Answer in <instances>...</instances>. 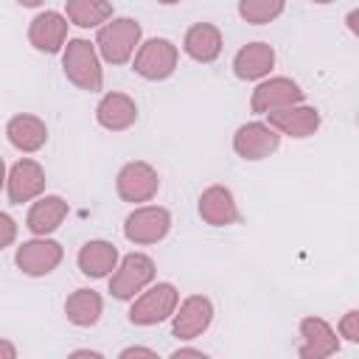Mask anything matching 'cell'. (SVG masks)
<instances>
[{
	"mask_svg": "<svg viewBox=\"0 0 359 359\" xmlns=\"http://www.w3.org/2000/svg\"><path fill=\"white\" fill-rule=\"evenodd\" d=\"M140 22L132 17H109L104 25H98L95 48L109 65H126L137 45H140Z\"/></svg>",
	"mask_w": 359,
	"mask_h": 359,
	"instance_id": "obj_1",
	"label": "cell"
},
{
	"mask_svg": "<svg viewBox=\"0 0 359 359\" xmlns=\"http://www.w3.org/2000/svg\"><path fill=\"white\" fill-rule=\"evenodd\" d=\"M62 67H65L67 81L76 84L79 90L98 93L104 87V73H101V62H98L95 45H90L87 39H67L65 42Z\"/></svg>",
	"mask_w": 359,
	"mask_h": 359,
	"instance_id": "obj_2",
	"label": "cell"
},
{
	"mask_svg": "<svg viewBox=\"0 0 359 359\" xmlns=\"http://www.w3.org/2000/svg\"><path fill=\"white\" fill-rule=\"evenodd\" d=\"M154 261L146 252H129L118 261L109 278V294L115 300H132L154 280Z\"/></svg>",
	"mask_w": 359,
	"mask_h": 359,
	"instance_id": "obj_3",
	"label": "cell"
},
{
	"mask_svg": "<svg viewBox=\"0 0 359 359\" xmlns=\"http://www.w3.org/2000/svg\"><path fill=\"white\" fill-rule=\"evenodd\" d=\"M177 62H180L177 45L165 36H154V39H146L143 45H137L132 70L137 76H143L146 81H163L177 70Z\"/></svg>",
	"mask_w": 359,
	"mask_h": 359,
	"instance_id": "obj_4",
	"label": "cell"
},
{
	"mask_svg": "<svg viewBox=\"0 0 359 359\" xmlns=\"http://www.w3.org/2000/svg\"><path fill=\"white\" fill-rule=\"evenodd\" d=\"M180 303V292L174 283H149L146 292L132 303L129 323L132 325H157L174 314Z\"/></svg>",
	"mask_w": 359,
	"mask_h": 359,
	"instance_id": "obj_5",
	"label": "cell"
},
{
	"mask_svg": "<svg viewBox=\"0 0 359 359\" xmlns=\"http://www.w3.org/2000/svg\"><path fill=\"white\" fill-rule=\"evenodd\" d=\"M171 230V213L160 205H143L135 208L123 222V236L132 244H157Z\"/></svg>",
	"mask_w": 359,
	"mask_h": 359,
	"instance_id": "obj_6",
	"label": "cell"
},
{
	"mask_svg": "<svg viewBox=\"0 0 359 359\" xmlns=\"http://www.w3.org/2000/svg\"><path fill=\"white\" fill-rule=\"evenodd\" d=\"M62 258H65V250L59 241H53L48 236H36L17 247L14 264L20 266V272H25L31 278H42V275H50L62 264Z\"/></svg>",
	"mask_w": 359,
	"mask_h": 359,
	"instance_id": "obj_7",
	"label": "cell"
},
{
	"mask_svg": "<svg viewBox=\"0 0 359 359\" xmlns=\"http://www.w3.org/2000/svg\"><path fill=\"white\" fill-rule=\"evenodd\" d=\"M171 317V334L177 339H196L213 323V303L205 294H191L182 303H177Z\"/></svg>",
	"mask_w": 359,
	"mask_h": 359,
	"instance_id": "obj_8",
	"label": "cell"
},
{
	"mask_svg": "<svg viewBox=\"0 0 359 359\" xmlns=\"http://www.w3.org/2000/svg\"><path fill=\"white\" fill-rule=\"evenodd\" d=\"M157 188H160V177H157V171H154L149 163H143V160L126 163V165L118 171V180H115L118 196H121L123 202H132V205H135V202H149V199H154Z\"/></svg>",
	"mask_w": 359,
	"mask_h": 359,
	"instance_id": "obj_9",
	"label": "cell"
},
{
	"mask_svg": "<svg viewBox=\"0 0 359 359\" xmlns=\"http://www.w3.org/2000/svg\"><path fill=\"white\" fill-rule=\"evenodd\" d=\"M300 101H303L300 84L292 81V79H286V76H275V79L261 81L252 90L250 107H252V112L266 115L272 109H283V107H292V104H300Z\"/></svg>",
	"mask_w": 359,
	"mask_h": 359,
	"instance_id": "obj_10",
	"label": "cell"
},
{
	"mask_svg": "<svg viewBox=\"0 0 359 359\" xmlns=\"http://www.w3.org/2000/svg\"><path fill=\"white\" fill-rule=\"evenodd\" d=\"M278 146H280V135H278L269 123H261V121L244 123V126H238L236 135H233V151H236L241 160H264V157H269Z\"/></svg>",
	"mask_w": 359,
	"mask_h": 359,
	"instance_id": "obj_11",
	"label": "cell"
},
{
	"mask_svg": "<svg viewBox=\"0 0 359 359\" xmlns=\"http://www.w3.org/2000/svg\"><path fill=\"white\" fill-rule=\"evenodd\" d=\"M6 191H8V199L14 205L36 199L45 191V168L31 157L17 160L6 177Z\"/></svg>",
	"mask_w": 359,
	"mask_h": 359,
	"instance_id": "obj_12",
	"label": "cell"
},
{
	"mask_svg": "<svg viewBox=\"0 0 359 359\" xmlns=\"http://www.w3.org/2000/svg\"><path fill=\"white\" fill-rule=\"evenodd\" d=\"M339 351L337 331L323 317H303L300 320V359H325Z\"/></svg>",
	"mask_w": 359,
	"mask_h": 359,
	"instance_id": "obj_13",
	"label": "cell"
},
{
	"mask_svg": "<svg viewBox=\"0 0 359 359\" xmlns=\"http://www.w3.org/2000/svg\"><path fill=\"white\" fill-rule=\"evenodd\" d=\"M266 118L278 135H289V137H311L320 129V112L314 107H306L303 101L283 109H272L266 112Z\"/></svg>",
	"mask_w": 359,
	"mask_h": 359,
	"instance_id": "obj_14",
	"label": "cell"
},
{
	"mask_svg": "<svg viewBox=\"0 0 359 359\" xmlns=\"http://www.w3.org/2000/svg\"><path fill=\"white\" fill-rule=\"evenodd\" d=\"M67 17L59 11H42L28 25V42L39 53H56L67 42Z\"/></svg>",
	"mask_w": 359,
	"mask_h": 359,
	"instance_id": "obj_15",
	"label": "cell"
},
{
	"mask_svg": "<svg viewBox=\"0 0 359 359\" xmlns=\"http://www.w3.org/2000/svg\"><path fill=\"white\" fill-rule=\"evenodd\" d=\"M199 216L210 227H227L238 222V208L233 199V191L224 185H210L199 196Z\"/></svg>",
	"mask_w": 359,
	"mask_h": 359,
	"instance_id": "obj_16",
	"label": "cell"
},
{
	"mask_svg": "<svg viewBox=\"0 0 359 359\" xmlns=\"http://www.w3.org/2000/svg\"><path fill=\"white\" fill-rule=\"evenodd\" d=\"M6 137L8 143L17 149V151H25V154H34L45 146L48 140V126L42 118L36 115H28V112H20L14 115L8 123H6Z\"/></svg>",
	"mask_w": 359,
	"mask_h": 359,
	"instance_id": "obj_17",
	"label": "cell"
},
{
	"mask_svg": "<svg viewBox=\"0 0 359 359\" xmlns=\"http://www.w3.org/2000/svg\"><path fill=\"white\" fill-rule=\"evenodd\" d=\"M182 50H185L194 62L210 65V62H216L219 53H222V31H219L213 22H194V25L185 31Z\"/></svg>",
	"mask_w": 359,
	"mask_h": 359,
	"instance_id": "obj_18",
	"label": "cell"
},
{
	"mask_svg": "<svg viewBox=\"0 0 359 359\" xmlns=\"http://www.w3.org/2000/svg\"><path fill=\"white\" fill-rule=\"evenodd\" d=\"M95 121L109 132H123L137 121V104L126 93H107L95 107Z\"/></svg>",
	"mask_w": 359,
	"mask_h": 359,
	"instance_id": "obj_19",
	"label": "cell"
},
{
	"mask_svg": "<svg viewBox=\"0 0 359 359\" xmlns=\"http://www.w3.org/2000/svg\"><path fill=\"white\" fill-rule=\"evenodd\" d=\"M275 67V50L266 42H250L244 45L233 59V73L241 81H258Z\"/></svg>",
	"mask_w": 359,
	"mask_h": 359,
	"instance_id": "obj_20",
	"label": "cell"
},
{
	"mask_svg": "<svg viewBox=\"0 0 359 359\" xmlns=\"http://www.w3.org/2000/svg\"><path fill=\"white\" fill-rule=\"evenodd\" d=\"M67 216V202L62 196H36V202L31 205L28 216H25V227L34 236H50L53 230H59V224Z\"/></svg>",
	"mask_w": 359,
	"mask_h": 359,
	"instance_id": "obj_21",
	"label": "cell"
},
{
	"mask_svg": "<svg viewBox=\"0 0 359 359\" xmlns=\"http://www.w3.org/2000/svg\"><path fill=\"white\" fill-rule=\"evenodd\" d=\"M76 261H79V269L87 278H107L118 266V250H115V244L95 238V241H87L79 250V258Z\"/></svg>",
	"mask_w": 359,
	"mask_h": 359,
	"instance_id": "obj_22",
	"label": "cell"
},
{
	"mask_svg": "<svg viewBox=\"0 0 359 359\" xmlns=\"http://www.w3.org/2000/svg\"><path fill=\"white\" fill-rule=\"evenodd\" d=\"M101 311H104V300L98 292L93 289H76L67 300H65V314L73 325L79 328H90L101 320Z\"/></svg>",
	"mask_w": 359,
	"mask_h": 359,
	"instance_id": "obj_23",
	"label": "cell"
},
{
	"mask_svg": "<svg viewBox=\"0 0 359 359\" xmlns=\"http://www.w3.org/2000/svg\"><path fill=\"white\" fill-rule=\"evenodd\" d=\"M65 17L79 28H98L112 17L109 0H67Z\"/></svg>",
	"mask_w": 359,
	"mask_h": 359,
	"instance_id": "obj_24",
	"label": "cell"
},
{
	"mask_svg": "<svg viewBox=\"0 0 359 359\" xmlns=\"http://www.w3.org/2000/svg\"><path fill=\"white\" fill-rule=\"evenodd\" d=\"M286 8V0H238V14L250 25H266L278 20Z\"/></svg>",
	"mask_w": 359,
	"mask_h": 359,
	"instance_id": "obj_25",
	"label": "cell"
},
{
	"mask_svg": "<svg viewBox=\"0 0 359 359\" xmlns=\"http://www.w3.org/2000/svg\"><path fill=\"white\" fill-rule=\"evenodd\" d=\"M339 337H345L348 342H359V311L356 309H351L342 320H339Z\"/></svg>",
	"mask_w": 359,
	"mask_h": 359,
	"instance_id": "obj_26",
	"label": "cell"
},
{
	"mask_svg": "<svg viewBox=\"0 0 359 359\" xmlns=\"http://www.w3.org/2000/svg\"><path fill=\"white\" fill-rule=\"evenodd\" d=\"M14 238H17V222H14L8 213H3V210H0V250L11 247V244H14Z\"/></svg>",
	"mask_w": 359,
	"mask_h": 359,
	"instance_id": "obj_27",
	"label": "cell"
},
{
	"mask_svg": "<svg viewBox=\"0 0 359 359\" xmlns=\"http://www.w3.org/2000/svg\"><path fill=\"white\" fill-rule=\"evenodd\" d=\"M129 356H149V359H154L157 353H154L151 348H140V345H132V348H123V351H121V359H129Z\"/></svg>",
	"mask_w": 359,
	"mask_h": 359,
	"instance_id": "obj_28",
	"label": "cell"
},
{
	"mask_svg": "<svg viewBox=\"0 0 359 359\" xmlns=\"http://www.w3.org/2000/svg\"><path fill=\"white\" fill-rule=\"evenodd\" d=\"M182 356H196V359H205V351H199V348H177V351L171 353V359H182Z\"/></svg>",
	"mask_w": 359,
	"mask_h": 359,
	"instance_id": "obj_29",
	"label": "cell"
},
{
	"mask_svg": "<svg viewBox=\"0 0 359 359\" xmlns=\"http://www.w3.org/2000/svg\"><path fill=\"white\" fill-rule=\"evenodd\" d=\"M0 356H6V359H14V356H17V348H14L11 342L0 339Z\"/></svg>",
	"mask_w": 359,
	"mask_h": 359,
	"instance_id": "obj_30",
	"label": "cell"
},
{
	"mask_svg": "<svg viewBox=\"0 0 359 359\" xmlns=\"http://www.w3.org/2000/svg\"><path fill=\"white\" fill-rule=\"evenodd\" d=\"M20 6H25V8H36V6H42L45 0H17Z\"/></svg>",
	"mask_w": 359,
	"mask_h": 359,
	"instance_id": "obj_31",
	"label": "cell"
},
{
	"mask_svg": "<svg viewBox=\"0 0 359 359\" xmlns=\"http://www.w3.org/2000/svg\"><path fill=\"white\" fill-rule=\"evenodd\" d=\"M73 356H93V359H98L101 353L98 351H73Z\"/></svg>",
	"mask_w": 359,
	"mask_h": 359,
	"instance_id": "obj_32",
	"label": "cell"
},
{
	"mask_svg": "<svg viewBox=\"0 0 359 359\" xmlns=\"http://www.w3.org/2000/svg\"><path fill=\"white\" fill-rule=\"evenodd\" d=\"M6 185V163H3V157H0V188Z\"/></svg>",
	"mask_w": 359,
	"mask_h": 359,
	"instance_id": "obj_33",
	"label": "cell"
},
{
	"mask_svg": "<svg viewBox=\"0 0 359 359\" xmlns=\"http://www.w3.org/2000/svg\"><path fill=\"white\" fill-rule=\"evenodd\" d=\"M157 3H163V6H174V3H180V0H157Z\"/></svg>",
	"mask_w": 359,
	"mask_h": 359,
	"instance_id": "obj_34",
	"label": "cell"
},
{
	"mask_svg": "<svg viewBox=\"0 0 359 359\" xmlns=\"http://www.w3.org/2000/svg\"><path fill=\"white\" fill-rule=\"evenodd\" d=\"M311 3H320V6H325V3H334V0H311Z\"/></svg>",
	"mask_w": 359,
	"mask_h": 359,
	"instance_id": "obj_35",
	"label": "cell"
}]
</instances>
